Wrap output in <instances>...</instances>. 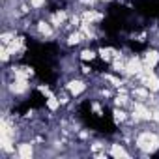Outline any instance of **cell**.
I'll use <instances>...</instances> for the list:
<instances>
[{"instance_id": "obj_2", "label": "cell", "mask_w": 159, "mask_h": 159, "mask_svg": "<svg viewBox=\"0 0 159 159\" xmlns=\"http://www.w3.org/2000/svg\"><path fill=\"white\" fill-rule=\"evenodd\" d=\"M144 69V62L140 56H127L125 60V77L127 79H135L137 75H140Z\"/></svg>"}, {"instance_id": "obj_9", "label": "cell", "mask_w": 159, "mask_h": 159, "mask_svg": "<svg viewBox=\"0 0 159 159\" xmlns=\"http://www.w3.org/2000/svg\"><path fill=\"white\" fill-rule=\"evenodd\" d=\"M0 58H2V64H8L10 58H13L11 52H10V49H8L6 45H2V49H0Z\"/></svg>"}, {"instance_id": "obj_4", "label": "cell", "mask_w": 159, "mask_h": 159, "mask_svg": "<svg viewBox=\"0 0 159 159\" xmlns=\"http://www.w3.org/2000/svg\"><path fill=\"white\" fill-rule=\"evenodd\" d=\"M36 155L34 140H23L17 144V159H32Z\"/></svg>"}, {"instance_id": "obj_8", "label": "cell", "mask_w": 159, "mask_h": 159, "mask_svg": "<svg viewBox=\"0 0 159 159\" xmlns=\"http://www.w3.org/2000/svg\"><path fill=\"white\" fill-rule=\"evenodd\" d=\"M98 56H99V54H98L94 49H88V47H86V49H83V51H81V54H79L81 62H94Z\"/></svg>"}, {"instance_id": "obj_5", "label": "cell", "mask_w": 159, "mask_h": 159, "mask_svg": "<svg viewBox=\"0 0 159 159\" xmlns=\"http://www.w3.org/2000/svg\"><path fill=\"white\" fill-rule=\"evenodd\" d=\"M142 62H144V66H150L155 69L159 66V49H148L142 56Z\"/></svg>"}, {"instance_id": "obj_6", "label": "cell", "mask_w": 159, "mask_h": 159, "mask_svg": "<svg viewBox=\"0 0 159 159\" xmlns=\"http://www.w3.org/2000/svg\"><path fill=\"white\" fill-rule=\"evenodd\" d=\"M109 155L112 157H131V153L124 148V144L120 142H114V144H109Z\"/></svg>"}, {"instance_id": "obj_11", "label": "cell", "mask_w": 159, "mask_h": 159, "mask_svg": "<svg viewBox=\"0 0 159 159\" xmlns=\"http://www.w3.org/2000/svg\"><path fill=\"white\" fill-rule=\"evenodd\" d=\"M99 2H105L107 4V2H114V0H99Z\"/></svg>"}, {"instance_id": "obj_10", "label": "cell", "mask_w": 159, "mask_h": 159, "mask_svg": "<svg viewBox=\"0 0 159 159\" xmlns=\"http://www.w3.org/2000/svg\"><path fill=\"white\" fill-rule=\"evenodd\" d=\"M47 2L49 0H28V4H30L32 10H41V8L47 6Z\"/></svg>"}, {"instance_id": "obj_7", "label": "cell", "mask_w": 159, "mask_h": 159, "mask_svg": "<svg viewBox=\"0 0 159 159\" xmlns=\"http://www.w3.org/2000/svg\"><path fill=\"white\" fill-rule=\"evenodd\" d=\"M45 107H47V111H49V112H58V111H60V107H62V103H60L58 96H56V94H52V96H49V98L45 99Z\"/></svg>"}, {"instance_id": "obj_3", "label": "cell", "mask_w": 159, "mask_h": 159, "mask_svg": "<svg viewBox=\"0 0 159 159\" xmlns=\"http://www.w3.org/2000/svg\"><path fill=\"white\" fill-rule=\"evenodd\" d=\"M66 88H67V92L71 94V98H79V96H83V94L86 92L88 84H86V81H84V79L71 77L69 81H67V84H66Z\"/></svg>"}, {"instance_id": "obj_1", "label": "cell", "mask_w": 159, "mask_h": 159, "mask_svg": "<svg viewBox=\"0 0 159 159\" xmlns=\"http://www.w3.org/2000/svg\"><path fill=\"white\" fill-rule=\"evenodd\" d=\"M135 146L142 153H155L159 150V133L152 129H142L135 137Z\"/></svg>"}]
</instances>
